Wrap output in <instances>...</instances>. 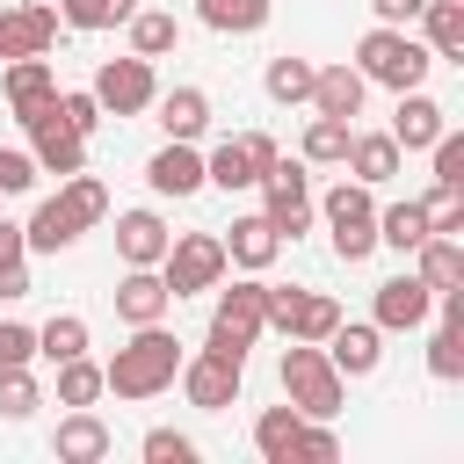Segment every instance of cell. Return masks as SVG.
<instances>
[{
  "label": "cell",
  "instance_id": "obj_1",
  "mask_svg": "<svg viewBox=\"0 0 464 464\" xmlns=\"http://www.w3.org/2000/svg\"><path fill=\"white\" fill-rule=\"evenodd\" d=\"M174 370H181V341L167 334V319H152V326H130V341L102 362V392H116V399H160L174 384Z\"/></svg>",
  "mask_w": 464,
  "mask_h": 464
},
{
  "label": "cell",
  "instance_id": "obj_2",
  "mask_svg": "<svg viewBox=\"0 0 464 464\" xmlns=\"http://www.w3.org/2000/svg\"><path fill=\"white\" fill-rule=\"evenodd\" d=\"M428 65H435V51H428L420 36H406V29H392V22H377V29L355 44V72H362L370 87H392V94L420 87Z\"/></svg>",
  "mask_w": 464,
  "mask_h": 464
},
{
  "label": "cell",
  "instance_id": "obj_3",
  "mask_svg": "<svg viewBox=\"0 0 464 464\" xmlns=\"http://www.w3.org/2000/svg\"><path fill=\"white\" fill-rule=\"evenodd\" d=\"M283 399H290L304 420H334L341 399H348V377L326 362L319 341H290V348H283Z\"/></svg>",
  "mask_w": 464,
  "mask_h": 464
},
{
  "label": "cell",
  "instance_id": "obj_4",
  "mask_svg": "<svg viewBox=\"0 0 464 464\" xmlns=\"http://www.w3.org/2000/svg\"><path fill=\"white\" fill-rule=\"evenodd\" d=\"M261 334H268V319H261V276H246V283L218 290L203 348H210V355H225V362H246V348H254Z\"/></svg>",
  "mask_w": 464,
  "mask_h": 464
},
{
  "label": "cell",
  "instance_id": "obj_5",
  "mask_svg": "<svg viewBox=\"0 0 464 464\" xmlns=\"http://www.w3.org/2000/svg\"><path fill=\"white\" fill-rule=\"evenodd\" d=\"M319 218H326L334 254H341L348 268L377 254V203H370V188H362V181H334V188L319 196Z\"/></svg>",
  "mask_w": 464,
  "mask_h": 464
},
{
  "label": "cell",
  "instance_id": "obj_6",
  "mask_svg": "<svg viewBox=\"0 0 464 464\" xmlns=\"http://www.w3.org/2000/svg\"><path fill=\"white\" fill-rule=\"evenodd\" d=\"M225 239L218 232H181V239H167V254H160V283L174 290V297H196V290H218L225 283Z\"/></svg>",
  "mask_w": 464,
  "mask_h": 464
},
{
  "label": "cell",
  "instance_id": "obj_7",
  "mask_svg": "<svg viewBox=\"0 0 464 464\" xmlns=\"http://www.w3.org/2000/svg\"><path fill=\"white\" fill-rule=\"evenodd\" d=\"M261 218L283 232V239H297V232H312V174L297 167V160H276L261 181Z\"/></svg>",
  "mask_w": 464,
  "mask_h": 464
},
{
  "label": "cell",
  "instance_id": "obj_8",
  "mask_svg": "<svg viewBox=\"0 0 464 464\" xmlns=\"http://www.w3.org/2000/svg\"><path fill=\"white\" fill-rule=\"evenodd\" d=\"M152 94H160V80H152V58H102L94 65V102H102V116H138V109H152Z\"/></svg>",
  "mask_w": 464,
  "mask_h": 464
},
{
  "label": "cell",
  "instance_id": "obj_9",
  "mask_svg": "<svg viewBox=\"0 0 464 464\" xmlns=\"http://www.w3.org/2000/svg\"><path fill=\"white\" fill-rule=\"evenodd\" d=\"M0 94H7V109H14V123H22V130H29V123H44V116L58 109V72H51V58H7Z\"/></svg>",
  "mask_w": 464,
  "mask_h": 464
},
{
  "label": "cell",
  "instance_id": "obj_10",
  "mask_svg": "<svg viewBox=\"0 0 464 464\" xmlns=\"http://www.w3.org/2000/svg\"><path fill=\"white\" fill-rule=\"evenodd\" d=\"M181 392H188V406H203V413H225L232 399H239V377H246V362H225V355H210V348H196V355H181Z\"/></svg>",
  "mask_w": 464,
  "mask_h": 464
},
{
  "label": "cell",
  "instance_id": "obj_11",
  "mask_svg": "<svg viewBox=\"0 0 464 464\" xmlns=\"http://www.w3.org/2000/svg\"><path fill=\"white\" fill-rule=\"evenodd\" d=\"M51 44H58V7H44V0L0 7V58H44Z\"/></svg>",
  "mask_w": 464,
  "mask_h": 464
},
{
  "label": "cell",
  "instance_id": "obj_12",
  "mask_svg": "<svg viewBox=\"0 0 464 464\" xmlns=\"http://www.w3.org/2000/svg\"><path fill=\"white\" fill-rule=\"evenodd\" d=\"M80 232H87V218H80V210H72V196L58 188V196H44V203L29 210V225H22V246H29V254H65Z\"/></svg>",
  "mask_w": 464,
  "mask_h": 464
},
{
  "label": "cell",
  "instance_id": "obj_13",
  "mask_svg": "<svg viewBox=\"0 0 464 464\" xmlns=\"http://www.w3.org/2000/svg\"><path fill=\"white\" fill-rule=\"evenodd\" d=\"M29 160H36V174H58V181H65V174H80V167H87V138H80V130H65V123H58V109H51L44 123H29Z\"/></svg>",
  "mask_w": 464,
  "mask_h": 464
},
{
  "label": "cell",
  "instance_id": "obj_14",
  "mask_svg": "<svg viewBox=\"0 0 464 464\" xmlns=\"http://www.w3.org/2000/svg\"><path fill=\"white\" fill-rule=\"evenodd\" d=\"M319 348H326V362H334L341 377H370V370L384 362V326H377V319H362V326H348V319H341Z\"/></svg>",
  "mask_w": 464,
  "mask_h": 464
},
{
  "label": "cell",
  "instance_id": "obj_15",
  "mask_svg": "<svg viewBox=\"0 0 464 464\" xmlns=\"http://www.w3.org/2000/svg\"><path fill=\"white\" fill-rule=\"evenodd\" d=\"M51 450H58V464H102V457L116 450V435H109V420H102L94 406H72V413L58 420Z\"/></svg>",
  "mask_w": 464,
  "mask_h": 464
},
{
  "label": "cell",
  "instance_id": "obj_16",
  "mask_svg": "<svg viewBox=\"0 0 464 464\" xmlns=\"http://www.w3.org/2000/svg\"><path fill=\"white\" fill-rule=\"evenodd\" d=\"M442 123H450V116H442V102H435V94H420V87H406V94H399V109H392V145H399V152H428V145L442 138Z\"/></svg>",
  "mask_w": 464,
  "mask_h": 464
},
{
  "label": "cell",
  "instance_id": "obj_17",
  "mask_svg": "<svg viewBox=\"0 0 464 464\" xmlns=\"http://www.w3.org/2000/svg\"><path fill=\"white\" fill-rule=\"evenodd\" d=\"M174 312V290L160 283V268H123V283H116V319L123 326H152V319H167Z\"/></svg>",
  "mask_w": 464,
  "mask_h": 464
},
{
  "label": "cell",
  "instance_id": "obj_18",
  "mask_svg": "<svg viewBox=\"0 0 464 464\" xmlns=\"http://www.w3.org/2000/svg\"><path fill=\"white\" fill-rule=\"evenodd\" d=\"M145 181H152V196H196V188H203V152L181 145V138H167V145L145 160Z\"/></svg>",
  "mask_w": 464,
  "mask_h": 464
},
{
  "label": "cell",
  "instance_id": "obj_19",
  "mask_svg": "<svg viewBox=\"0 0 464 464\" xmlns=\"http://www.w3.org/2000/svg\"><path fill=\"white\" fill-rule=\"evenodd\" d=\"M167 218L160 210H123L116 218V254H123V268H160V254H167Z\"/></svg>",
  "mask_w": 464,
  "mask_h": 464
},
{
  "label": "cell",
  "instance_id": "obj_20",
  "mask_svg": "<svg viewBox=\"0 0 464 464\" xmlns=\"http://www.w3.org/2000/svg\"><path fill=\"white\" fill-rule=\"evenodd\" d=\"M435 312V290L420 283V276H392V283H377V326L384 334H406V326H420Z\"/></svg>",
  "mask_w": 464,
  "mask_h": 464
},
{
  "label": "cell",
  "instance_id": "obj_21",
  "mask_svg": "<svg viewBox=\"0 0 464 464\" xmlns=\"http://www.w3.org/2000/svg\"><path fill=\"white\" fill-rule=\"evenodd\" d=\"M362 94H370V80H362L355 65H319V72H312V109H319V116L355 123V116H362Z\"/></svg>",
  "mask_w": 464,
  "mask_h": 464
},
{
  "label": "cell",
  "instance_id": "obj_22",
  "mask_svg": "<svg viewBox=\"0 0 464 464\" xmlns=\"http://www.w3.org/2000/svg\"><path fill=\"white\" fill-rule=\"evenodd\" d=\"M276 254H283V232H276V225H268L261 210H254V218H232V232H225V261H232V268L261 276V268H268Z\"/></svg>",
  "mask_w": 464,
  "mask_h": 464
},
{
  "label": "cell",
  "instance_id": "obj_23",
  "mask_svg": "<svg viewBox=\"0 0 464 464\" xmlns=\"http://www.w3.org/2000/svg\"><path fill=\"white\" fill-rule=\"evenodd\" d=\"M152 109H160V130L181 138V145H196L210 130V94L203 87H167V94H152Z\"/></svg>",
  "mask_w": 464,
  "mask_h": 464
},
{
  "label": "cell",
  "instance_id": "obj_24",
  "mask_svg": "<svg viewBox=\"0 0 464 464\" xmlns=\"http://www.w3.org/2000/svg\"><path fill=\"white\" fill-rule=\"evenodd\" d=\"M362 188H384L392 174H399V145H392V130H355L348 138V160H341Z\"/></svg>",
  "mask_w": 464,
  "mask_h": 464
},
{
  "label": "cell",
  "instance_id": "obj_25",
  "mask_svg": "<svg viewBox=\"0 0 464 464\" xmlns=\"http://www.w3.org/2000/svg\"><path fill=\"white\" fill-rule=\"evenodd\" d=\"M413 276H420L428 290H457V283H464V239H457V232H428V239L413 246Z\"/></svg>",
  "mask_w": 464,
  "mask_h": 464
},
{
  "label": "cell",
  "instance_id": "obj_26",
  "mask_svg": "<svg viewBox=\"0 0 464 464\" xmlns=\"http://www.w3.org/2000/svg\"><path fill=\"white\" fill-rule=\"evenodd\" d=\"M203 181H210V188H225V196H232V188H254V181H261V167H254L246 138L210 145V152H203Z\"/></svg>",
  "mask_w": 464,
  "mask_h": 464
},
{
  "label": "cell",
  "instance_id": "obj_27",
  "mask_svg": "<svg viewBox=\"0 0 464 464\" xmlns=\"http://www.w3.org/2000/svg\"><path fill=\"white\" fill-rule=\"evenodd\" d=\"M123 29H130V51H138V58H167V51L181 44V22H174L167 7H130Z\"/></svg>",
  "mask_w": 464,
  "mask_h": 464
},
{
  "label": "cell",
  "instance_id": "obj_28",
  "mask_svg": "<svg viewBox=\"0 0 464 464\" xmlns=\"http://www.w3.org/2000/svg\"><path fill=\"white\" fill-rule=\"evenodd\" d=\"M413 22L428 29V51L435 58H464V0H428Z\"/></svg>",
  "mask_w": 464,
  "mask_h": 464
},
{
  "label": "cell",
  "instance_id": "obj_29",
  "mask_svg": "<svg viewBox=\"0 0 464 464\" xmlns=\"http://www.w3.org/2000/svg\"><path fill=\"white\" fill-rule=\"evenodd\" d=\"M196 14H203V29H218V36H254V29H268V0H196Z\"/></svg>",
  "mask_w": 464,
  "mask_h": 464
},
{
  "label": "cell",
  "instance_id": "obj_30",
  "mask_svg": "<svg viewBox=\"0 0 464 464\" xmlns=\"http://www.w3.org/2000/svg\"><path fill=\"white\" fill-rule=\"evenodd\" d=\"M312 58H268V72H261V87H268V102H283V109H297V102H312Z\"/></svg>",
  "mask_w": 464,
  "mask_h": 464
},
{
  "label": "cell",
  "instance_id": "obj_31",
  "mask_svg": "<svg viewBox=\"0 0 464 464\" xmlns=\"http://www.w3.org/2000/svg\"><path fill=\"white\" fill-rule=\"evenodd\" d=\"M420 239H428V210H420V203H392V210H377V246L413 254Z\"/></svg>",
  "mask_w": 464,
  "mask_h": 464
},
{
  "label": "cell",
  "instance_id": "obj_32",
  "mask_svg": "<svg viewBox=\"0 0 464 464\" xmlns=\"http://www.w3.org/2000/svg\"><path fill=\"white\" fill-rule=\"evenodd\" d=\"M36 355H44V362H72V355H87V319H80V312L44 319V326H36Z\"/></svg>",
  "mask_w": 464,
  "mask_h": 464
},
{
  "label": "cell",
  "instance_id": "obj_33",
  "mask_svg": "<svg viewBox=\"0 0 464 464\" xmlns=\"http://www.w3.org/2000/svg\"><path fill=\"white\" fill-rule=\"evenodd\" d=\"M348 138H355V123L312 116V123H304V160H312V167H341V160H348Z\"/></svg>",
  "mask_w": 464,
  "mask_h": 464
},
{
  "label": "cell",
  "instance_id": "obj_34",
  "mask_svg": "<svg viewBox=\"0 0 464 464\" xmlns=\"http://www.w3.org/2000/svg\"><path fill=\"white\" fill-rule=\"evenodd\" d=\"M341 326V304L326 290H297V312H290V341H326Z\"/></svg>",
  "mask_w": 464,
  "mask_h": 464
},
{
  "label": "cell",
  "instance_id": "obj_35",
  "mask_svg": "<svg viewBox=\"0 0 464 464\" xmlns=\"http://www.w3.org/2000/svg\"><path fill=\"white\" fill-rule=\"evenodd\" d=\"M44 406V384L29 377V362H0V420H29Z\"/></svg>",
  "mask_w": 464,
  "mask_h": 464
},
{
  "label": "cell",
  "instance_id": "obj_36",
  "mask_svg": "<svg viewBox=\"0 0 464 464\" xmlns=\"http://www.w3.org/2000/svg\"><path fill=\"white\" fill-rule=\"evenodd\" d=\"M297 420H304L297 406H268V413L254 420V450H261L268 464H290V435H297Z\"/></svg>",
  "mask_w": 464,
  "mask_h": 464
},
{
  "label": "cell",
  "instance_id": "obj_37",
  "mask_svg": "<svg viewBox=\"0 0 464 464\" xmlns=\"http://www.w3.org/2000/svg\"><path fill=\"white\" fill-rule=\"evenodd\" d=\"M138 0H58V22L65 29H123Z\"/></svg>",
  "mask_w": 464,
  "mask_h": 464
},
{
  "label": "cell",
  "instance_id": "obj_38",
  "mask_svg": "<svg viewBox=\"0 0 464 464\" xmlns=\"http://www.w3.org/2000/svg\"><path fill=\"white\" fill-rule=\"evenodd\" d=\"M94 399H102V362H87V355L58 362V406H94Z\"/></svg>",
  "mask_w": 464,
  "mask_h": 464
},
{
  "label": "cell",
  "instance_id": "obj_39",
  "mask_svg": "<svg viewBox=\"0 0 464 464\" xmlns=\"http://www.w3.org/2000/svg\"><path fill=\"white\" fill-rule=\"evenodd\" d=\"M341 457V435L326 428V420H297V435H290V464H334Z\"/></svg>",
  "mask_w": 464,
  "mask_h": 464
},
{
  "label": "cell",
  "instance_id": "obj_40",
  "mask_svg": "<svg viewBox=\"0 0 464 464\" xmlns=\"http://www.w3.org/2000/svg\"><path fill=\"white\" fill-rule=\"evenodd\" d=\"M420 210H428V232H457V239H464V188L435 181V188L420 196Z\"/></svg>",
  "mask_w": 464,
  "mask_h": 464
},
{
  "label": "cell",
  "instance_id": "obj_41",
  "mask_svg": "<svg viewBox=\"0 0 464 464\" xmlns=\"http://www.w3.org/2000/svg\"><path fill=\"white\" fill-rule=\"evenodd\" d=\"M428 377H442V384L464 377V326H435V341H428Z\"/></svg>",
  "mask_w": 464,
  "mask_h": 464
},
{
  "label": "cell",
  "instance_id": "obj_42",
  "mask_svg": "<svg viewBox=\"0 0 464 464\" xmlns=\"http://www.w3.org/2000/svg\"><path fill=\"white\" fill-rule=\"evenodd\" d=\"M58 123H65V130H80V138H94V130H102V102H94V87L58 94Z\"/></svg>",
  "mask_w": 464,
  "mask_h": 464
},
{
  "label": "cell",
  "instance_id": "obj_43",
  "mask_svg": "<svg viewBox=\"0 0 464 464\" xmlns=\"http://www.w3.org/2000/svg\"><path fill=\"white\" fill-rule=\"evenodd\" d=\"M65 196H72V210H80L87 225H102V218H109V188H102L87 167H80V174H65Z\"/></svg>",
  "mask_w": 464,
  "mask_h": 464
},
{
  "label": "cell",
  "instance_id": "obj_44",
  "mask_svg": "<svg viewBox=\"0 0 464 464\" xmlns=\"http://www.w3.org/2000/svg\"><path fill=\"white\" fill-rule=\"evenodd\" d=\"M145 464H196V442L181 428H152L145 435Z\"/></svg>",
  "mask_w": 464,
  "mask_h": 464
},
{
  "label": "cell",
  "instance_id": "obj_45",
  "mask_svg": "<svg viewBox=\"0 0 464 464\" xmlns=\"http://www.w3.org/2000/svg\"><path fill=\"white\" fill-rule=\"evenodd\" d=\"M428 152H435V181H450V188H464V138H457L450 123H442V138H435Z\"/></svg>",
  "mask_w": 464,
  "mask_h": 464
},
{
  "label": "cell",
  "instance_id": "obj_46",
  "mask_svg": "<svg viewBox=\"0 0 464 464\" xmlns=\"http://www.w3.org/2000/svg\"><path fill=\"white\" fill-rule=\"evenodd\" d=\"M22 188H36V160L14 152V145H0V196H22Z\"/></svg>",
  "mask_w": 464,
  "mask_h": 464
},
{
  "label": "cell",
  "instance_id": "obj_47",
  "mask_svg": "<svg viewBox=\"0 0 464 464\" xmlns=\"http://www.w3.org/2000/svg\"><path fill=\"white\" fill-rule=\"evenodd\" d=\"M0 362H36V326L0 319Z\"/></svg>",
  "mask_w": 464,
  "mask_h": 464
},
{
  "label": "cell",
  "instance_id": "obj_48",
  "mask_svg": "<svg viewBox=\"0 0 464 464\" xmlns=\"http://www.w3.org/2000/svg\"><path fill=\"white\" fill-rule=\"evenodd\" d=\"M0 297L14 304V297H29V261L14 254V261H0Z\"/></svg>",
  "mask_w": 464,
  "mask_h": 464
},
{
  "label": "cell",
  "instance_id": "obj_49",
  "mask_svg": "<svg viewBox=\"0 0 464 464\" xmlns=\"http://www.w3.org/2000/svg\"><path fill=\"white\" fill-rule=\"evenodd\" d=\"M370 7H377V22H392V29H406V22H413V14L428 7V0H370Z\"/></svg>",
  "mask_w": 464,
  "mask_h": 464
},
{
  "label": "cell",
  "instance_id": "obj_50",
  "mask_svg": "<svg viewBox=\"0 0 464 464\" xmlns=\"http://www.w3.org/2000/svg\"><path fill=\"white\" fill-rule=\"evenodd\" d=\"M14 254H29V246H22V225L0 218V261H14Z\"/></svg>",
  "mask_w": 464,
  "mask_h": 464
}]
</instances>
